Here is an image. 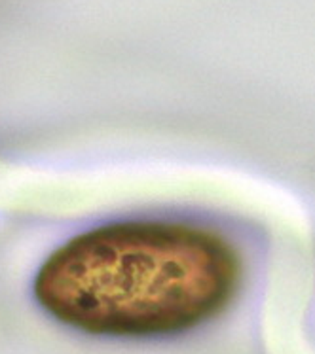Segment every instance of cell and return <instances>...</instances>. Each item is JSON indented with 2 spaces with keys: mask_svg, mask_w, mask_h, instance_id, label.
Here are the masks:
<instances>
[{
  "mask_svg": "<svg viewBox=\"0 0 315 354\" xmlns=\"http://www.w3.org/2000/svg\"><path fill=\"white\" fill-rule=\"evenodd\" d=\"M242 258L224 235L169 218L93 225L53 248L33 279L38 307L74 332L158 339L226 309Z\"/></svg>",
  "mask_w": 315,
  "mask_h": 354,
  "instance_id": "1",
  "label": "cell"
}]
</instances>
